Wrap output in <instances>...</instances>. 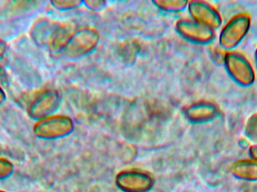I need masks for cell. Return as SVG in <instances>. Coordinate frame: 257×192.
<instances>
[{
	"label": "cell",
	"mask_w": 257,
	"mask_h": 192,
	"mask_svg": "<svg viewBox=\"0 0 257 192\" xmlns=\"http://www.w3.org/2000/svg\"><path fill=\"white\" fill-rule=\"evenodd\" d=\"M251 27V17L246 12L232 17L222 28L219 36V45L223 51H234L244 38Z\"/></svg>",
	"instance_id": "1"
},
{
	"label": "cell",
	"mask_w": 257,
	"mask_h": 192,
	"mask_svg": "<svg viewBox=\"0 0 257 192\" xmlns=\"http://www.w3.org/2000/svg\"><path fill=\"white\" fill-rule=\"evenodd\" d=\"M223 66L229 78L240 87H249L256 80L255 71L248 59L237 51L226 52Z\"/></svg>",
	"instance_id": "2"
},
{
	"label": "cell",
	"mask_w": 257,
	"mask_h": 192,
	"mask_svg": "<svg viewBox=\"0 0 257 192\" xmlns=\"http://www.w3.org/2000/svg\"><path fill=\"white\" fill-rule=\"evenodd\" d=\"M99 39L100 35L96 29L81 27L72 33L63 51L69 59L76 60L91 53L99 45Z\"/></svg>",
	"instance_id": "3"
},
{
	"label": "cell",
	"mask_w": 257,
	"mask_h": 192,
	"mask_svg": "<svg viewBox=\"0 0 257 192\" xmlns=\"http://www.w3.org/2000/svg\"><path fill=\"white\" fill-rule=\"evenodd\" d=\"M73 120L66 115H53L37 121L33 126L34 135L42 140H55L66 137L73 131Z\"/></svg>",
	"instance_id": "4"
},
{
	"label": "cell",
	"mask_w": 257,
	"mask_h": 192,
	"mask_svg": "<svg viewBox=\"0 0 257 192\" xmlns=\"http://www.w3.org/2000/svg\"><path fill=\"white\" fill-rule=\"evenodd\" d=\"M60 103L61 96L57 90H45L30 102L27 113L30 118L37 122L54 115Z\"/></svg>",
	"instance_id": "5"
},
{
	"label": "cell",
	"mask_w": 257,
	"mask_h": 192,
	"mask_svg": "<svg viewBox=\"0 0 257 192\" xmlns=\"http://www.w3.org/2000/svg\"><path fill=\"white\" fill-rule=\"evenodd\" d=\"M115 184L123 192H149L154 185V179L147 172L126 170L116 176Z\"/></svg>",
	"instance_id": "6"
},
{
	"label": "cell",
	"mask_w": 257,
	"mask_h": 192,
	"mask_svg": "<svg viewBox=\"0 0 257 192\" xmlns=\"http://www.w3.org/2000/svg\"><path fill=\"white\" fill-rule=\"evenodd\" d=\"M175 30L181 37L197 45H209L216 38L214 30L192 19L180 20L175 24Z\"/></svg>",
	"instance_id": "7"
},
{
	"label": "cell",
	"mask_w": 257,
	"mask_h": 192,
	"mask_svg": "<svg viewBox=\"0 0 257 192\" xmlns=\"http://www.w3.org/2000/svg\"><path fill=\"white\" fill-rule=\"evenodd\" d=\"M187 9L192 20L212 30H217L223 24L220 12L206 2L199 0L188 2Z\"/></svg>",
	"instance_id": "8"
},
{
	"label": "cell",
	"mask_w": 257,
	"mask_h": 192,
	"mask_svg": "<svg viewBox=\"0 0 257 192\" xmlns=\"http://www.w3.org/2000/svg\"><path fill=\"white\" fill-rule=\"evenodd\" d=\"M184 114L189 122L203 124L216 120L221 115V110L212 101H199L189 105L184 110Z\"/></svg>",
	"instance_id": "9"
},
{
	"label": "cell",
	"mask_w": 257,
	"mask_h": 192,
	"mask_svg": "<svg viewBox=\"0 0 257 192\" xmlns=\"http://www.w3.org/2000/svg\"><path fill=\"white\" fill-rule=\"evenodd\" d=\"M58 24L48 18H41L33 24L30 30V37L36 45L48 48L51 36Z\"/></svg>",
	"instance_id": "10"
},
{
	"label": "cell",
	"mask_w": 257,
	"mask_h": 192,
	"mask_svg": "<svg viewBox=\"0 0 257 192\" xmlns=\"http://www.w3.org/2000/svg\"><path fill=\"white\" fill-rule=\"evenodd\" d=\"M75 30L74 26L69 23L58 24L48 44V48L50 52L57 54L64 51L65 47Z\"/></svg>",
	"instance_id": "11"
},
{
	"label": "cell",
	"mask_w": 257,
	"mask_h": 192,
	"mask_svg": "<svg viewBox=\"0 0 257 192\" xmlns=\"http://www.w3.org/2000/svg\"><path fill=\"white\" fill-rule=\"evenodd\" d=\"M232 173L241 179H257V161L253 159H241L233 163Z\"/></svg>",
	"instance_id": "12"
},
{
	"label": "cell",
	"mask_w": 257,
	"mask_h": 192,
	"mask_svg": "<svg viewBox=\"0 0 257 192\" xmlns=\"http://www.w3.org/2000/svg\"><path fill=\"white\" fill-rule=\"evenodd\" d=\"M153 3L161 10L173 13L184 11L188 5V2L183 0H156Z\"/></svg>",
	"instance_id": "13"
},
{
	"label": "cell",
	"mask_w": 257,
	"mask_h": 192,
	"mask_svg": "<svg viewBox=\"0 0 257 192\" xmlns=\"http://www.w3.org/2000/svg\"><path fill=\"white\" fill-rule=\"evenodd\" d=\"M244 134L250 140L257 143V113L250 116L246 122Z\"/></svg>",
	"instance_id": "14"
},
{
	"label": "cell",
	"mask_w": 257,
	"mask_h": 192,
	"mask_svg": "<svg viewBox=\"0 0 257 192\" xmlns=\"http://www.w3.org/2000/svg\"><path fill=\"white\" fill-rule=\"evenodd\" d=\"M83 2L79 0H53L51 2L53 8L59 11L72 10L81 6Z\"/></svg>",
	"instance_id": "15"
},
{
	"label": "cell",
	"mask_w": 257,
	"mask_h": 192,
	"mask_svg": "<svg viewBox=\"0 0 257 192\" xmlns=\"http://www.w3.org/2000/svg\"><path fill=\"white\" fill-rule=\"evenodd\" d=\"M15 171L14 164L4 158H0V181L9 179Z\"/></svg>",
	"instance_id": "16"
},
{
	"label": "cell",
	"mask_w": 257,
	"mask_h": 192,
	"mask_svg": "<svg viewBox=\"0 0 257 192\" xmlns=\"http://www.w3.org/2000/svg\"><path fill=\"white\" fill-rule=\"evenodd\" d=\"M86 7L88 8L90 10L99 11L103 9L105 6V2L100 1V0H87L83 2Z\"/></svg>",
	"instance_id": "17"
},
{
	"label": "cell",
	"mask_w": 257,
	"mask_h": 192,
	"mask_svg": "<svg viewBox=\"0 0 257 192\" xmlns=\"http://www.w3.org/2000/svg\"><path fill=\"white\" fill-rule=\"evenodd\" d=\"M7 50L8 48L6 42L0 39V60L6 56V53H7Z\"/></svg>",
	"instance_id": "18"
},
{
	"label": "cell",
	"mask_w": 257,
	"mask_h": 192,
	"mask_svg": "<svg viewBox=\"0 0 257 192\" xmlns=\"http://www.w3.org/2000/svg\"><path fill=\"white\" fill-rule=\"evenodd\" d=\"M249 155L251 159L257 161V144L250 146V149H249Z\"/></svg>",
	"instance_id": "19"
},
{
	"label": "cell",
	"mask_w": 257,
	"mask_h": 192,
	"mask_svg": "<svg viewBox=\"0 0 257 192\" xmlns=\"http://www.w3.org/2000/svg\"><path fill=\"white\" fill-rule=\"evenodd\" d=\"M6 101V94L5 93L4 90L2 89V87H0V106L3 105V104H5Z\"/></svg>",
	"instance_id": "20"
},
{
	"label": "cell",
	"mask_w": 257,
	"mask_h": 192,
	"mask_svg": "<svg viewBox=\"0 0 257 192\" xmlns=\"http://www.w3.org/2000/svg\"><path fill=\"white\" fill-rule=\"evenodd\" d=\"M254 60H255V63H256V65L257 66V48H256V51H255V53H254Z\"/></svg>",
	"instance_id": "21"
},
{
	"label": "cell",
	"mask_w": 257,
	"mask_h": 192,
	"mask_svg": "<svg viewBox=\"0 0 257 192\" xmlns=\"http://www.w3.org/2000/svg\"><path fill=\"white\" fill-rule=\"evenodd\" d=\"M0 192H7V191H3V190H0Z\"/></svg>",
	"instance_id": "22"
}]
</instances>
